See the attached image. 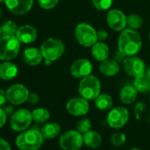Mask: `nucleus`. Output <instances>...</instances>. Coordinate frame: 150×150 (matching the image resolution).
<instances>
[{
  "label": "nucleus",
  "instance_id": "nucleus-27",
  "mask_svg": "<svg viewBox=\"0 0 150 150\" xmlns=\"http://www.w3.org/2000/svg\"><path fill=\"white\" fill-rule=\"evenodd\" d=\"M143 25V19L138 14H130L126 16V26L133 30L139 29Z\"/></svg>",
  "mask_w": 150,
  "mask_h": 150
},
{
  "label": "nucleus",
  "instance_id": "nucleus-22",
  "mask_svg": "<svg viewBox=\"0 0 150 150\" xmlns=\"http://www.w3.org/2000/svg\"><path fill=\"white\" fill-rule=\"evenodd\" d=\"M92 55L97 61H104L108 59L109 54H110V50L107 44H105L103 42H97L92 46L91 50Z\"/></svg>",
  "mask_w": 150,
  "mask_h": 150
},
{
  "label": "nucleus",
  "instance_id": "nucleus-14",
  "mask_svg": "<svg viewBox=\"0 0 150 150\" xmlns=\"http://www.w3.org/2000/svg\"><path fill=\"white\" fill-rule=\"evenodd\" d=\"M107 23L109 27L115 31H123L126 26V16L118 9H111L107 14Z\"/></svg>",
  "mask_w": 150,
  "mask_h": 150
},
{
  "label": "nucleus",
  "instance_id": "nucleus-11",
  "mask_svg": "<svg viewBox=\"0 0 150 150\" xmlns=\"http://www.w3.org/2000/svg\"><path fill=\"white\" fill-rule=\"evenodd\" d=\"M28 89L22 84H13L6 90V97L9 103L13 105H20L28 101Z\"/></svg>",
  "mask_w": 150,
  "mask_h": 150
},
{
  "label": "nucleus",
  "instance_id": "nucleus-9",
  "mask_svg": "<svg viewBox=\"0 0 150 150\" xmlns=\"http://www.w3.org/2000/svg\"><path fill=\"white\" fill-rule=\"evenodd\" d=\"M129 111L126 108L117 106L110 110L107 116L108 125L114 129L122 128L126 125L129 120Z\"/></svg>",
  "mask_w": 150,
  "mask_h": 150
},
{
  "label": "nucleus",
  "instance_id": "nucleus-31",
  "mask_svg": "<svg viewBox=\"0 0 150 150\" xmlns=\"http://www.w3.org/2000/svg\"><path fill=\"white\" fill-rule=\"evenodd\" d=\"M113 3V0H92L94 7L98 11L108 10Z\"/></svg>",
  "mask_w": 150,
  "mask_h": 150
},
{
  "label": "nucleus",
  "instance_id": "nucleus-7",
  "mask_svg": "<svg viewBox=\"0 0 150 150\" xmlns=\"http://www.w3.org/2000/svg\"><path fill=\"white\" fill-rule=\"evenodd\" d=\"M58 142L63 150H79L84 143L83 135L77 130H68L61 134Z\"/></svg>",
  "mask_w": 150,
  "mask_h": 150
},
{
  "label": "nucleus",
  "instance_id": "nucleus-29",
  "mask_svg": "<svg viewBox=\"0 0 150 150\" xmlns=\"http://www.w3.org/2000/svg\"><path fill=\"white\" fill-rule=\"evenodd\" d=\"M110 142L115 146H122L126 142V135L122 132H117L111 134Z\"/></svg>",
  "mask_w": 150,
  "mask_h": 150
},
{
  "label": "nucleus",
  "instance_id": "nucleus-6",
  "mask_svg": "<svg viewBox=\"0 0 150 150\" xmlns=\"http://www.w3.org/2000/svg\"><path fill=\"white\" fill-rule=\"evenodd\" d=\"M21 42L16 36H2L0 38V60H11L17 57L21 49Z\"/></svg>",
  "mask_w": 150,
  "mask_h": 150
},
{
  "label": "nucleus",
  "instance_id": "nucleus-37",
  "mask_svg": "<svg viewBox=\"0 0 150 150\" xmlns=\"http://www.w3.org/2000/svg\"><path fill=\"white\" fill-rule=\"evenodd\" d=\"M0 150H11L9 143L2 138H0Z\"/></svg>",
  "mask_w": 150,
  "mask_h": 150
},
{
  "label": "nucleus",
  "instance_id": "nucleus-17",
  "mask_svg": "<svg viewBox=\"0 0 150 150\" xmlns=\"http://www.w3.org/2000/svg\"><path fill=\"white\" fill-rule=\"evenodd\" d=\"M22 58L27 64L31 66H36L42 61L43 56L42 54L41 50L37 48H28L24 50Z\"/></svg>",
  "mask_w": 150,
  "mask_h": 150
},
{
  "label": "nucleus",
  "instance_id": "nucleus-3",
  "mask_svg": "<svg viewBox=\"0 0 150 150\" xmlns=\"http://www.w3.org/2000/svg\"><path fill=\"white\" fill-rule=\"evenodd\" d=\"M79 93L81 96L88 101L96 100L101 93V82L94 75H88L81 79L79 84Z\"/></svg>",
  "mask_w": 150,
  "mask_h": 150
},
{
  "label": "nucleus",
  "instance_id": "nucleus-28",
  "mask_svg": "<svg viewBox=\"0 0 150 150\" xmlns=\"http://www.w3.org/2000/svg\"><path fill=\"white\" fill-rule=\"evenodd\" d=\"M17 29V26L13 21H7L1 27L2 36H15Z\"/></svg>",
  "mask_w": 150,
  "mask_h": 150
},
{
  "label": "nucleus",
  "instance_id": "nucleus-46",
  "mask_svg": "<svg viewBox=\"0 0 150 150\" xmlns=\"http://www.w3.org/2000/svg\"><path fill=\"white\" fill-rule=\"evenodd\" d=\"M149 100H150V99H149Z\"/></svg>",
  "mask_w": 150,
  "mask_h": 150
},
{
  "label": "nucleus",
  "instance_id": "nucleus-15",
  "mask_svg": "<svg viewBox=\"0 0 150 150\" xmlns=\"http://www.w3.org/2000/svg\"><path fill=\"white\" fill-rule=\"evenodd\" d=\"M6 7L10 12L17 15H23L32 8L33 0H5Z\"/></svg>",
  "mask_w": 150,
  "mask_h": 150
},
{
  "label": "nucleus",
  "instance_id": "nucleus-33",
  "mask_svg": "<svg viewBox=\"0 0 150 150\" xmlns=\"http://www.w3.org/2000/svg\"><path fill=\"white\" fill-rule=\"evenodd\" d=\"M146 109V105L143 103H138L134 108V113L137 117V118H139V115L140 113H142Z\"/></svg>",
  "mask_w": 150,
  "mask_h": 150
},
{
  "label": "nucleus",
  "instance_id": "nucleus-32",
  "mask_svg": "<svg viewBox=\"0 0 150 150\" xmlns=\"http://www.w3.org/2000/svg\"><path fill=\"white\" fill-rule=\"evenodd\" d=\"M59 2V0H38L40 6L44 10H50L54 8Z\"/></svg>",
  "mask_w": 150,
  "mask_h": 150
},
{
  "label": "nucleus",
  "instance_id": "nucleus-20",
  "mask_svg": "<svg viewBox=\"0 0 150 150\" xmlns=\"http://www.w3.org/2000/svg\"><path fill=\"white\" fill-rule=\"evenodd\" d=\"M137 96H138V91L133 85L125 86L119 93V99L124 104L133 103L137 99Z\"/></svg>",
  "mask_w": 150,
  "mask_h": 150
},
{
  "label": "nucleus",
  "instance_id": "nucleus-34",
  "mask_svg": "<svg viewBox=\"0 0 150 150\" xmlns=\"http://www.w3.org/2000/svg\"><path fill=\"white\" fill-rule=\"evenodd\" d=\"M108 38V32L104 29L97 31V39L98 42H104Z\"/></svg>",
  "mask_w": 150,
  "mask_h": 150
},
{
  "label": "nucleus",
  "instance_id": "nucleus-5",
  "mask_svg": "<svg viewBox=\"0 0 150 150\" xmlns=\"http://www.w3.org/2000/svg\"><path fill=\"white\" fill-rule=\"evenodd\" d=\"M75 38L84 47H92L98 42L97 31L88 23H80L75 28Z\"/></svg>",
  "mask_w": 150,
  "mask_h": 150
},
{
  "label": "nucleus",
  "instance_id": "nucleus-43",
  "mask_svg": "<svg viewBox=\"0 0 150 150\" xmlns=\"http://www.w3.org/2000/svg\"><path fill=\"white\" fill-rule=\"evenodd\" d=\"M1 15H2V12H1V10H0V18H1Z\"/></svg>",
  "mask_w": 150,
  "mask_h": 150
},
{
  "label": "nucleus",
  "instance_id": "nucleus-40",
  "mask_svg": "<svg viewBox=\"0 0 150 150\" xmlns=\"http://www.w3.org/2000/svg\"><path fill=\"white\" fill-rule=\"evenodd\" d=\"M145 74L146 76L150 79V67H148L147 69H146V71H145Z\"/></svg>",
  "mask_w": 150,
  "mask_h": 150
},
{
  "label": "nucleus",
  "instance_id": "nucleus-24",
  "mask_svg": "<svg viewBox=\"0 0 150 150\" xmlns=\"http://www.w3.org/2000/svg\"><path fill=\"white\" fill-rule=\"evenodd\" d=\"M133 86L135 87L137 91L139 93H142V94L150 93V79L145 73L139 75V76L134 79Z\"/></svg>",
  "mask_w": 150,
  "mask_h": 150
},
{
  "label": "nucleus",
  "instance_id": "nucleus-39",
  "mask_svg": "<svg viewBox=\"0 0 150 150\" xmlns=\"http://www.w3.org/2000/svg\"><path fill=\"white\" fill-rule=\"evenodd\" d=\"M3 110H4V111L6 112V116H12V115L15 112L13 107H12V106H6Z\"/></svg>",
  "mask_w": 150,
  "mask_h": 150
},
{
  "label": "nucleus",
  "instance_id": "nucleus-10",
  "mask_svg": "<svg viewBox=\"0 0 150 150\" xmlns=\"http://www.w3.org/2000/svg\"><path fill=\"white\" fill-rule=\"evenodd\" d=\"M123 67L125 72L131 77H138L146 71L145 62L139 57L130 56L126 57L123 61Z\"/></svg>",
  "mask_w": 150,
  "mask_h": 150
},
{
  "label": "nucleus",
  "instance_id": "nucleus-36",
  "mask_svg": "<svg viewBox=\"0 0 150 150\" xmlns=\"http://www.w3.org/2000/svg\"><path fill=\"white\" fill-rule=\"evenodd\" d=\"M6 117H7V116H6V112L4 111L3 109L0 108V128H2L6 125Z\"/></svg>",
  "mask_w": 150,
  "mask_h": 150
},
{
  "label": "nucleus",
  "instance_id": "nucleus-23",
  "mask_svg": "<svg viewBox=\"0 0 150 150\" xmlns=\"http://www.w3.org/2000/svg\"><path fill=\"white\" fill-rule=\"evenodd\" d=\"M102 136L96 131L90 130L83 134V141L86 144V146L90 148L95 149L99 147L102 144Z\"/></svg>",
  "mask_w": 150,
  "mask_h": 150
},
{
  "label": "nucleus",
  "instance_id": "nucleus-4",
  "mask_svg": "<svg viewBox=\"0 0 150 150\" xmlns=\"http://www.w3.org/2000/svg\"><path fill=\"white\" fill-rule=\"evenodd\" d=\"M40 50L45 60L53 62L63 56L65 47L61 40L57 38H49L42 42Z\"/></svg>",
  "mask_w": 150,
  "mask_h": 150
},
{
  "label": "nucleus",
  "instance_id": "nucleus-19",
  "mask_svg": "<svg viewBox=\"0 0 150 150\" xmlns=\"http://www.w3.org/2000/svg\"><path fill=\"white\" fill-rule=\"evenodd\" d=\"M18 74V67L10 62L0 64V79L4 81H11Z\"/></svg>",
  "mask_w": 150,
  "mask_h": 150
},
{
  "label": "nucleus",
  "instance_id": "nucleus-30",
  "mask_svg": "<svg viewBox=\"0 0 150 150\" xmlns=\"http://www.w3.org/2000/svg\"><path fill=\"white\" fill-rule=\"evenodd\" d=\"M91 127H92V123H91V120L89 118H87V117H84V118H81L80 119L77 124H76V130L84 134L86 133L87 132L90 131L91 130Z\"/></svg>",
  "mask_w": 150,
  "mask_h": 150
},
{
  "label": "nucleus",
  "instance_id": "nucleus-12",
  "mask_svg": "<svg viewBox=\"0 0 150 150\" xmlns=\"http://www.w3.org/2000/svg\"><path fill=\"white\" fill-rule=\"evenodd\" d=\"M66 110L72 116H84L89 110V103L88 100L82 96L73 97L67 102Z\"/></svg>",
  "mask_w": 150,
  "mask_h": 150
},
{
  "label": "nucleus",
  "instance_id": "nucleus-26",
  "mask_svg": "<svg viewBox=\"0 0 150 150\" xmlns=\"http://www.w3.org/2000/svg\"><path fill=\"white\" fill-rule=\"evenodd\" d=\"M50 117V114L47 109L44 108H38L33 110L32 112V117L33 121L38 124H43L49 120Z\"/></svg>",
  "mask_w": 150,
  "mask_h": 150
},
{
  "label": "nucleus",
  "instance_id": "nucleus-13",
  "mask_svg": "<svg viewBox=\"0 0 150 150\" xmlns=\"http://www.w3.org/2000/svg\"><path fill=\"white\" fill-rule=\"evenodd\" d=\"M92 69V64L88 59L80 58L71 64L70 67V72L74 78L82 79L91 74Z\"/></svg>",
  "mask_w": 150,
  "mask_h": 150
},
{
  "label": "nucleus",
  "instance_id": "nucleus-8",
  "mask_svg": "<svg viewBox=\"0 0 150 150\" xmlns=\"http://www.w3.org/2000/svg\"><path fill=\"white\" fill-rule=\"evenodd\" d=\"M32 121V112L26 109H21L12 115L10 125L15 132H23L30 126Z\"/></svg>",
  "mask_w": 150,
  "mask_h": 150
},
{
  "label": "nucleus",
  "instance_id": "nucleus-41",
  "mask_svg": "<svg viewBox=\"0 0 150 150\" xmlns=\"http://www.w3.org/2000/svg\"><path fill=\"white\" fill-rule=\"evenodd\" d=\"M129 150H142V149L138 148V147H132V148H131V149H129Z\"/></svg>",
  "mask_w": 150,
  "mask_h": 150
},
{
  "label": "nucleus",
  "instance_id": "nucleus-16",
  "mask_svg": "<svg viewBox=\"0 0 150 150\" xmlns=\"http://www.w3.org/2000/svg\"><path fill=\"white\" fill-rule=\"evenodd\" d=\"M15 36L17 39L23 43H31L37 38L36 29L30 25H24L17 29Z\"/></svg>",
  "mask_w": 150,
  "mask_h": 150
},
{
  "label": "nucleus",
  "instance_id": "nucleus-44",
  "mask_svg": "<svg viewBox=\"0 0 150 150\" xmlns=\"http://www.w3.org/2000/svg\"><path fill=\"white\" fill-rule=\"evenodd\" d=\"M3 1H5V0H0V4H1V3H2Z\"/></svg>",
  "mask_w": 150,
  "mask_h": 150
},
{
  "label": "nucleus",
  "instance_id": "nucleus-18",
  "mask_svg": "<svg viewBox=\"0 0 150 150\" xmlns=\"http://www.w3.org/2000/svg\"><path fill=\"white\" fill-rule=\"evenodd\" d=\"M99 70L100 72L104 76H115L120 71L119 63L115 59H106L101 62Z\"/></svg>",
  "mask_w": 150,
  "mask_h": 150
},
{
  "label": "nucleus",
  "instance_id": "nucleus-25",
  "mask_svg": "<svg viewBox=\"0 0 150 150\" xmlns=\"http://www.w3.org/2000/svg\"><path fill=\"white\" fill-rule=\"evenodd\" d=\"M96 107L100 110H109L111 109L113 105L112 98L110 95L107 94H100L95 100Z\"/></svg>",
  "mask_w": 150,
  "mask_h": 150
},
{
  "label": "nucleus",
  "instance_id": "nucleus-42",
  "mask_svg": "<svg viewBox=\"0 0 150 150\" xmlns=\"http://www.w3.org/2000/svg\"><path fill=\"white\" fill-rule=\"evenodd\" d=\"M2 35V31H1V27H0V36Z\"/></svg>",
  "mask_w": 150,
  "mask_h": 150
},
{
  "label": "nucleus",
  "instance_id": "nucleus-45",
  "mask_svg": "<svg viewBox=\"0 0 150 150\" xmlns=\"http://www.w3.org/2000/svg\"><path fill=\"white\" fill-rule=\"evenodd\" d=\"M149 40H150V33H149Z\"/></svg>",
  "mask_w": 150,
  "mask_h": 150
},
{
  "label": "nucleus",
  "instance_id": "nucleus-21",
  "mask_svg": "<svg viewBox=\"0 0 150 150\" xmlns=\"http://www.w3.org/2000/svg\"><path fill=\"white\" fill-rule=\"evenodd\" d=\"M61 132V126L57 122H50L45 124L42 129L41 133L46 139H52L57 137L60 134Z\"/></svg>",
  "mask_w": 150,
  "mask_h": 150
},
{
  "label": "nucleus",
  "instance_id": "nucleus-2",
  "mask_svg": "<svg viewBox=\"0 0 150 150\" xmlns=\"http://www.w3.org/2000/svg\"><path fill=\"white\" fill-rule=\"evenodd\" d=\"M44 138L41 131L30 129L23 131L16 138L15 144L21 150H38L43 144Z\"/></svg>",
  "mask_w": 150,
  "mask_h": 150
},
{
  "label": "nucleus",
  "instance_id": "nucleus-38",
  "mask_svg": "<svg viewBox=\"0 0 150 150\" xmlns=\"http://www.w3.org/2000/svg\"><path fill=\"white\" fill-rule=\"evenodd\" d=\"M7 100V97H6V92H5L3 89L0 88V107L5 105L6 102Z\"/></svg>",
  "mask_w": 150,
  "mask_h": 150
},
{
  "label": "nucleus",
  "instance_id": "nucleus-35",
  "mask_svg": "<svg viewBox=\"0 0 150 150\" xmlns=\"http://www.w3.org/2000/svg\"><path fill=\"white\" fill-rule=\"evenodd\" d=\"M28 102L29 103L33 104V105L37 104V103H38V102H39V96H38V95H37V94H35V93L29 94L28 98Z\"/></svg>",
  "mask_w": 150,
  "mask_h": 150
},
{
  "label": "nucleus",
  "instance_id": "nucleus-1",
  "mask_svg": "<svg viewBox=\"0 0 150 150\" xmlns=\"http://www.w3.org/2000/svg\"><path fill=\"white\" fill-rule=\"evenodd\" d=\"M141 37L136 30L127 28L121 31L117 42L118 51L125 57L136 56L141 50Z\"/></svg>",
  "mask_w": 150,
  "mask_h": 150
}]
</instances>
